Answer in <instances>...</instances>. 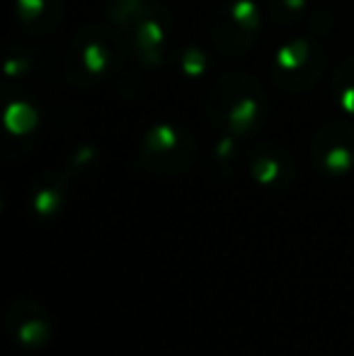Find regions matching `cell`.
I'll list each match as a JSON object with an SVG mask.
<instances>
[{"mask_svg":"<svg viewBox=\"0 0 354 356\" xmlns=\"http://www.w3.org/2000/svg\"><path fill=\"white\" fill-rule=\"evenodd\" d=\"M267 114V92L252 75L228 73L209 88L207 117L221 134L250 138L265 127Z\"/></svg>","mask_w":354,"mask_h":356,"instance_id":"obj_1","label":"cell"},{"mask_svg":"<svg viewBox=\"0 0 354 356\" xmlns=\"http://www.w3.org/2000/svg\"><path fill=\"white\" fill-rule=\"evenodd\" d=\"M124 61V44L114 24H86L66 51V78L73 85H97L109 80Z\"/></svg>","mask_w":354,"mask_h":356,"instance_id":"obj_2","label":"cell"},{"mask_svg":"<svg viewBox=\"0 0 354 356\" xmlns=\"http://www.w3.org/2000/svg\"><path fill=\"white\" fill-rule=\"evenodd\" d=\"M197 160V141L187 129L170 122H161L151 127L138 145V165L146 172L172 177L182 175Z\"/></svg>","mask_w":354,"mask_h":356,"instance_id":"obj_3","label":"cell"},{"mask_svg":"<svg viewBox=\"0 0 354 356\" xmlns=\"http://www.w3.org/2000/svg\"><path fill=\"white\" fill-rule=\"evenodd\" d=\"M269 73H272L274 85L284 92H306L325 73V51L313 39H291L277 49Z\"/></svg>","mask_w":354,"mask_h":356,"instance_id":"obj_4","label":"cell"},{"mask_svg":"<svg viewBox=\"0 0 354 356\" xmlns=\"http://www.w3.org/2000/svg\"><path fill=\"white\" fill-rule=\"evenodd\" d=\"M262 13L252 0H231L221 5L211 22V42L226 56H238L257 42Z\"/></svg>","mask_w":354,"mask_h":356,"instance_id":"obj_5","label":"cell"},{"mask_svg":"<svg viewBox=\"0 0 354 356\" xmlns=\"http://www.w3.org/2000/svg\"><path fill=\"white\" fill-rule=\"evenodd\" d=\"M134 54L143 66H163L175 56V24L168 10L151 5L141 19L129 29Z\"/></svg>","mask_w":354,"mask_h":356,"instance_id":"obj_6","label":"cell"},{"mask_svg":"<svg viewBox=\"0 0 354 356\" xmlns=\"http://www.w3.org/2000/svg\"><path fill=\"white\" fill-rule=\"evenodd\" d=\"M311 158L325 177H345L354 170V124L335 119L323 124L311 141Z\"/></svg>","mask_w":354,"mask_h":356,"instance_id":"obj_7","label":"cell"},{"mask_svg":"<svg viewBox=\"0 0 354 356\" xmlns=\"http://www.w3.org/2000/svg\"><path fill=\"white\" fill-rule=\"evenodd\" d=\"M3 327L15 344L24 349H44L51 342L54 325L47 308L34 298H15L3 313Z\"/></svg>","mask_w":354,"mask_h":356,"instance_id":"obj_8","label":"cell"},{"mask_svg":"<svg viewBox=\"0 0 354 356\" xmlns=\"http://www.w3.org/2000/svg\"><path fill=\"white\" fill-rule=\"evenodd\" d=\"M248 168H250V177L267 189L289 187L293 182V175H296V165H293L291 155L277 143L255 145L250 160H248Z\"/></svg>","mask_w":354,"mask_h":356,"instance_id":"obj_9","label":"cell"},{"mask_svg":"<svg viewBox=\"0 0 354 356\" xmlns=\"http://www.w3.org/2000/svg\"><path fill=\"white\" fill-rule=\"evenodd\" d=\"M68 199V175L56 172V170H47V172L37 175L29 184L27 192V207L34 218H54L63 211Z\"/></svg>","mask_w":354,"mask_h":356,"instance_id":"obj_10","label":"cell"},{"mask_svg":"<svg viewBox=\"0 0 354 356\" xmlns=\"http://www.w3.org/2000/svg\"><path fill=\"white\" fill-rule=\"evenodd\" d=\"M19 29L29 37H44L63 22L66 0H17L15 3Z\"/></svg>","mask_w":354,"mask_h":356,"instance_id":"obj_11","label":"cell"},{"mask_svg":"<svg viewBox=\"0 0 354 356\" xmlns=\"http://www.w3.org/2000/svg\"><path fill=\"white\" fill-rule=\"evenodd\" d=\"M172 61H175L177 73L182 75L184 80H202V78H207L214 68L211 56H209L202 47H197V44L179 47L175 51V56H172Z\"/></svg>","mask_w":354,"mask_h":356,"instance_id":"obj_12","label":"cell"},{"mask_svg":"<svg viewBox=\"0 0 354 356\" xmlns=\"http://www.w3.org/2000/svg\"><path fill=\"white\" fill-rule=\"evenodd\" d=\"M332 92L347 117H354V58H345L332 73Z\"/></svg>","mask_w":354,"mask_h":356,"instance_id":"obj_13","label":"cell"},{"mask_svg":"<svg viewBox=\"0 0 354 356\" xmlns=\"http://www.w3.org/2000/svg\"><path fill=\"white\" fill-rule=\"evenodd\" d=\"M151 8L148 0H109L107 3V17L114 27L119 29H131L138 19L146 15V10Z\"/></svg>","mask_w":354,"mask_h":356,"instance_id":"obj_14","label":"cell"},{"mask_svg":"<svg viewBox=\"0 0 354 356\" xmlns=\"http://www.w3.org/2000/svg\"><path fill=\"white\" fill-rule=\"evenodd\" d=\"M311 0H269V15L279 27L301 24L311 13Z\"/></svg>","mask_w":354,"mask_h":356,"instance_id":"obj_15","label":"cell"},{"mask_svg":"<svg viewBox=\"0 0 354 356\" xmlns=\"http://www.w3.org/2000/svg\"><path fill=\"white\" fill-rule=\"evenodd\" d=\"M99 163V150L92 145H81L71 153L66 163V175L68 177H78V175H88L97 168Z\"/></svg>","mask_w":354,"mask_h":356,"instance_id":"obj_16","label":"cell"},{"mask_svg":"<svg viewBox=\"0 0 354 356\" xmlns=\"http://www.w3.org/2000/svg\"><path fill=\"white\" fill-rule=\"evenodd\" d=\"M5 124H8L15 134H27L29 129L37 124V112H34L32 104L15 102L13 107L8 109V114H5Z\"/></svg>","mask_w":354,"mask_h":356,"instance_id":"obj_17","label":"cell"},{"mask_svg":"<svg viewBox=\"0 0 354 356\" xmlns=\"http://www.w3.org/2000/svg\"><path fill=\"white\" fill-rule=\"evenodd\" d=\"M238 141H241V138L231 136V134H221V138H218L216 145L211 148L214 163H216L221 170H226V168H231V165H236V158H238Z\"/></svg>","mask_w":354,"mask_h":356,"instance_id":"obj_18","label":"cell"}]
</instances>
